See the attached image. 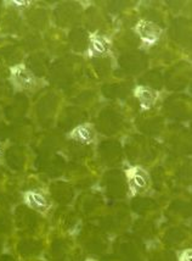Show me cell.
I'll return each instance as SVG.
<instances>
[{
	"label": "cell",
	"instance_id": "6da1fadb",
	"mask_svg": "<svg viewBox=\"0 0 192 261\" xmlns=\"http://www.w3.org/2000/svg\"><path fill=\"white\" fill-rule=\"evenodd\" d=\"M11 86L17 92H34L40 87V80L26 64H16L9 68Z\"/></svg>",
	"mask_w": 192,
	"mask_h": 261
},
{
	"label": "cell",
	"instance_id": "7a4b0ae2",
	"mask_svg": "<svg viewBox=\"0 0 192 261\" xmlns=\"http://www.w3.org/2000/svg\"><path fill=\"white\" fill-rule=\"evenodd\" d=\"M128 191L132 197L146 193L151 187V177L147 170L141 166H130L125 170Z\"/></svg>",
	"mask_w": 192,
	"mask_h": 261
},
{
	"label": "cell",
	"instance_id": "3957f363",
	"mask_svg": "<svg viewBox=\"0 0 192 261\" xmlns=\"http://www.w3.org/2000/svg\"><path fill=\"white\" fill-rule=\"evenodd\" d=\"M24 205L39 214H46L51 209L52 201L46 191L42 188L28 189L22 194Z\"/></svg>",
	"mask_w": 192,
	"mask_h": 261
},
{
	"label": "cell",
	"instance_id": "277c9868",
	"mask_svg": "<svg viewBox=\"0 0 192 261\" xmlns=\"http://www.w3.org/2000/svg\"><path fill=\"white\" fill-rule=\"evenodd\" d=\"M135 32L140 37L145 45L150 46L158 42L163 33V30L159 24L152 22V21L140 20L135 24Z\"/></svg>",
	"mask_w": 192,
	"mask_h": 261
},
{
	"label": "cell",
	"instance_id": "5b68a950",
	"mask_svg": "<svg viewBox=\"0 0 192 261\" xmlns=\"http://www.w3.org/2000/svg\"><path fill=\"white\" fill-rule=\"evenodd\" d=\"M96 137V129L92 123H82V125L74 127L68 133V138L80 144H90L94 142Z\"/></svg>",
	"mask_w": 192,
	"mask_h": 261
},
{
	"label": "cell",
	"instance_id": "8992f818",
	"mask_svg": "<svg viewBox=\"0 0 192 261\" xmlns=\"http://www.w3.org/2000/svg\"><path fill=\"white\" fill-rule=\"evenodd\" d=\"M134 95L138 99L142 110H150L158 100V93L146 86H138L134 89Z\"/></svg>",
	"mask_w": 192,
	"mask_h": 261
},
{
	"label": "cell",
	"instance_id": "52a82bcc",
	"mask_svg": "<svg viewBox=\"0 0 192 261\" xmlns=\"http://www.w3.org/2000/svg\"><path fill=\"white\" fill-rule=\"evenodd\" d=\"M110 48L111 43L106 37L100 36V34H91L89 37L88 55H90V58L102 57L110 51Z\"/></svg>",
	"mask_w": 192,
	"mask_h": 261
},
{
	"label": "cell",
	"instance_id": "ba28073f",
	"mask_svg": "<svg viewBox=\"0 0 192 261\" xmlns=\"http://www.w3.org/2000/svg\"><path fill=\"white\" fill-rule=\"evenodd\" d=\"M8 4L14 6V9L23 10V9L28 8V6L32 4V3L28 2V0H12V2H8Z\"/></svg>",
	"mask_w": 192,
	"mask_h": 261
},
{
	"label": "cell",
	"instance_id": "9c48e42d",
	"mask_svg": "<svg viewBox=\"0 0 192 261\" xmlns=\"http://www.w3.org/2000/svg\"><path fill=\"white\" fill-rule=\"evenodd\" d=\"M179 261H192V251H191V249L182 250L180 256H179Z\"/></svg>",
	"mask_w": 192,
	"mask_h": 261
},
{
	"label": "cell",
	"instance_id": "30bf717a",
	"mask_svg": "<svg viewBox=\"0 0 192 261\" xmlns=\"http://www.w3.org/2000/svg\"><path fill=\"white\" fill-rule=\"evenodd\" d=\"M4 151H5V149H4V144H3V143L0 142V161H2L3 156H4Z\"/></svg>",
	"mask_w": 192,
	"mask_h": 261
},
{
	"label": "cell",
	"instance_id": "8fae6325",
	"mask_svg": "<svg viewBox=\"0 0 192 261\" xmlns=\"http://www.w3.org/2000/svg\"><path fill=\"white\" fill-rule=\"evenodd\" d=\"M85 261H96V260H92V259H89V260H85Z\"/></svg>",
	"mask_w": 192,
	"mask_h": 261
}]
</instances>
